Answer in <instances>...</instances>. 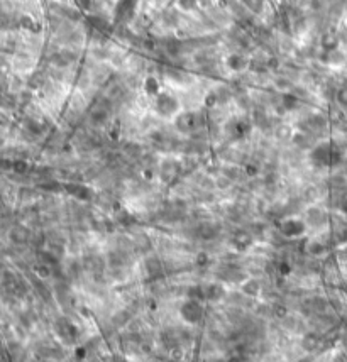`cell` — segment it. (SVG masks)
<instances>
[{
    "label": "cell",
    "mask_w": 347,
    "mask_h": 362,
    "mask_svg": "<svg viewBox=\"0 0 347 362\" xmlns=\"http://www.w3.org/2000/svg\"><path fill=\"white\" fill-rule=\"evenodd\" d=\"M334 362H347V359H346L344 356H339V357H335Z\"/></svg>",
    "instance_id": "3957f363"
},
{
    "label": "cell",
    "mask_w": 347,
    "mask_h": 362,
    "mask_svg": "<svg viewBox=\"0 0 347 362\" xmlns=\"http://www.w3.org/2000/svg\"><path fill=\"white\" fill-rule=\"evenodd\" d=\"M116 362H125L124 359H119V357H117V359H116Z\"/></svg>",
    "instance_id": "277c9868"
},
{
    "label": "cell",
    "mask_w": 347,
    "mask_h": 362,
    "mask_svg": "<svg viewBox=\"0 0 347 362\" xmlns=\"http://www.w3.org/2000/svg\"><path fill=\"white\" fill-rule=\"evenodd\" d=\"M181 315H183V318H185L186 322L197 323V322H200V320H202V315H203V308H202V305L198 303L197 300H190L188 303L183 305Z\"/></svg>",
    "instance_id": "6da1fadb"
},
{
    "label": "cell",
    "mask_w": 347,
    "mask_h": 362,
    "mask_svg": "<svg viewBox=\"0 0 347 362\" xmlns=\"http://www.w3.org/2000/svg\"><path fill=\"white\" fill-rule=\"evenodd\" d=\"M303 230V225L300 222H288L285 223V232L289 235H295V234H300V232Z\"/></svg>",
    "instance_id": "7a4b0ae2"
}]
</instances>
